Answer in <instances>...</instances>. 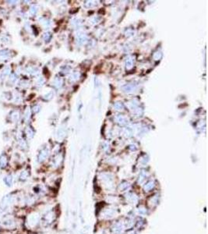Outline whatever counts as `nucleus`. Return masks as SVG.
I'll use <instances>...</instances> for the list:
<instances>
[{
	"instance_id": "4",
	"label": "nucleus",
	"mask_w": 208,
	"mask_h": 234,
	"mask_svg": "<svg viewBox=\"0 0 208 234\" xmlns=\"http://www.w3.org/2000/svg\"><path fill=\"white\" fill-rule=\"evenodd\" d=\"M29 176H30V174H29L28 171L23 170L22 172H20V173L17 176V180L20 183H24V182H26L27 180H28Z\"/></svg>"
},
{
	"instance_id": "9",
	"label": "nucleus",
	"mask_w": 208,
	"mask_h": 234,
	"mask_svg": "<svg viewBox=\"0 0 208 234\" xmlns=\"http://www.w3.org/2000/svg\"><path fill=\"white\" fill-rule=\"evenodd\" d=\"M16 81V74H15V73H13V74L11 75V76H10V81L12 84H14L15 81Z\"/></svg>"
},
{
	"instance_id": "8",
	"label": "nucleus",
	"mask_w": 208,
	"mask_h": 234,
	"mask_svg": "<svg viewBox=\"0 0 208 234\" xmlns=\"http://www.w3.org/2000/svg\"><path fill=\"white\" fill-rule=\"evenodd\" d=\"M1 39H2V42L4 43H9L10 41V39L8 34H3L2 38H1Z\"/></svg>"
},
{
	"instance_id": "5",
	"label": "nucleus",
	"mask_w": 208,
	"mask_h": 234,
	"mask_svg": "<svg viewBox=\"0 0 208 234\" xmlns=\"http://www.w3.org/2000/svg\"><path fill=\"white\" fill-rule=\"evenodd\" d=\"M12 56V52L9 49H2L0 51V59L2 60L8 59Z\"/></svg>"
},
{
	"instance_id": "1",
	"label": "nucleus",
	"mask_w": 208,
	"mask_h": 234,
	"mask_svg": "<svg viewBox=\"0 0 208 234\" xmlns=\"http://www.w3.org/2000/svg\"><path fill=\"white\" fill-rule=\"evenodd\" d=\"M39 221V216L37 214H31L27 216V218H25L24 225L27 227L31 228V227H35L38 224Z\"/></svg>"
},
{
	"instance_id": "7",
	"label": "nucleus",
	"mask_w": 208,
	"mask_h": 234,
	"mask_svg": "<svg viewBox=\"0 0 208 234\" xmlns=\"http://www.w3.org/2000/svg\"><path fill=\"white\" fill-rule=\"evenodd\" d=\"M19 117H20V113L18 111H16V110H13L10 114V119L13 123H15L16 121H17Z\"/></svg>"
},
{
	"instance_id": "3",
	"label": "nucleus",
	"mask_w": 208,
	"mask_h": 234,
	"mask_svg": "<svg viewBox=\"0 0 208 234\" xmlns=\"http://www.w3.org/2000/svg\"><path fill=\"white\" fill-rule=\"evenodd\" d=\"M9 162H10V158H9L7 154L5 152L1 154L0 155V170H6V168L9 166Z\"/></svg>"
},
{
	"instance_id": "6",
	"label": "nucleus",
	"mask_w": 208,
	"mask_h": 234,
	"mask_svg": "<svg viewBox=\"0 0 208 234\" xmlns=\"http://www.w3.org/2000/svg\"><path fill=\"white\" fill-rule=\"evenodd\" d=\"M10 72H11V68L10 67H6L3 70H2V73H1V75H0V78L2 81H4L6 77H8L9 75L10 74Z\"/></svg>"
},
{
	"instance_id": "2",
	"label": "nucleus",
	"mask_w": 208,
	"mask_h": 234,
	"mask_svg": "<svg viewBox=\"0 0 208 234\" xmlns=\"http://www.w3.org/2000/svg\"><path fill=\"white\" fill-rule=\"evenodd\" d=\"M16 180V176H15V175L13 173H6V175L3 176V178H2V180H3V183H4L5 186L9 188L13 187L14 186Z\"/></svg>"
}]
</instances>
